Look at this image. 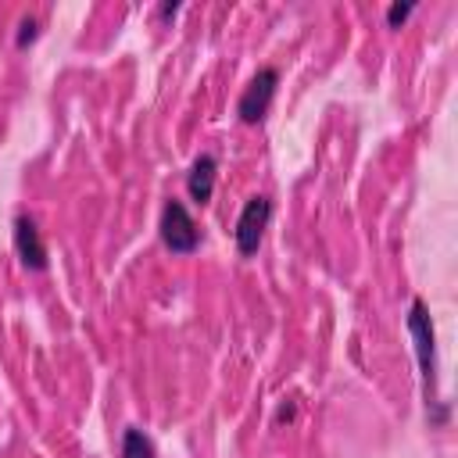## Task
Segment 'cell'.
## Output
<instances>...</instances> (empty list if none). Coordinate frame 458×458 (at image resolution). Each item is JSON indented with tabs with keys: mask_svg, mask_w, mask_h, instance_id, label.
Returning <instances> with one entry per match:
<instances>
[{
	"mask_svg": "<svg viewBox=\"0 0 458 458\" xmlns=\"http://www.w3.org/2000/svg\"><path fill=\"white\" fill-rule=\"evenodd\" d=\"M276 89H279V68H276V64H261V68L250 75V82L243 86L240 100H236L240 122H243V125H258V122L268 114Z\"/></svg>",
	"mask_w": 458,
	"mask_h": 458,
	"instance_id": "obj_3",
	"label": "cell"
},
{
	"mask_svg": "<svg viewBox=\"0 0 458 458\" xmlns=\"http://www.w3.org/2000/svg\"><path fill=\"white\" fill-rule=\"evenodd\" d=\"M36 36H39V21H36L32 14H29V18H21V25H18V36H14V43H18V47H29V43H32Z\"/></svg>",
	"mask_w": 458,
	"mask_h": 458,
	"instance_id": "obj_9",
	"label": "cell"
},
{
	"mask_svg": "<svg viewBox=\"0 0 458 458\" xmlns=\"http://www.w3.org/2000/svg\"><path fill=\"white\" fill-rule=\"evenodd\" d=\"M411 11H415V0H394V4L386 7V25H390V29H397Z\"/></svg>",
	"mask_w": 458,
	"mask_h": 458,
	"instance_id": "obj_8",
	"label": "cell"
},
{
	"mask_svg": "<svg viewBox=\"0 0 458 458\" xmlns=\"http://www.w3.org/2000/svg\"><path fill=\"white\" fill-rule=\"evenodd\" d=\"M122 458H157V447L140 426H125L122 429Z\"/></svg>",
	"mask_w": 458,
	"mask_h": 458,
	"instance_id": "obj_7",
	"label": "cell"
},
{
	"mask_svg": "<svg viewBox=\"0 0 458 458\" xmlns=\"http://www.w3.org/2000/svg\"><path fill=\"white\" fill-rule=\"evenodd\" d=\"M293 415H297V404H293V401H283V404L276 408V426H283V422H293Z\"/></svg>",
	"mask_w": 458,
	"mask_h": 458,
	"instance_id": "obj_10",
	"label": "cell"
},
{
	"mask_svg": "<svg viewBox=\"0 0 458 458\" xmlns=\"http://www.w3.org/2000/svg\"><path fill=\"white\" fill-rule=\"evenodd\" d=\"M268 218H272V197H268V193L247 197V204L240 208L236 229H233V240H236L240 258L258 254V247H261V240H265V229H268Z\"/></svg>",
	"mask_w": 458,
	"mask_h": 458,
	"instance_id": "obj_4",
	"label": "cell"
},
{
	"mask_svg": "<svg viewBox=\"0 0 458 458\" xmlns=\"http://www.w3.org/2000/svg\"><path fill=\"white\" fill-rule=\"evenodd\" d=\"M14 250H18L25 268H32V272L47 268V243H43L39 225H36L32 215H18L14 218Z\"/></svg>",
	"mask_w": 458,
	"mask_h": 458,
	"instance_id": "obj_5",
	"label": "cell"
},
{
	"mask_svg": "<svg viewBox=\"0 0 458 458\" xmlns=\"http://www.w3.org/2000/svg\"><path fill=\"white\" fill-rule=\"evenodd\" d=\"M215 175H218L215 154H208V150L197 154L193 165H190V172H186V193H190L193 204H208V200H211V193H215Z\"/></svg>",
	"mask_w": 458,
	"mask_h": 458,
	"instance_id": "obj_6",
	"label": "cell"
},
{
	"mask_svg": "<svg viewBox=\"0 0 458 458\" xmlns=\"http://www.w3.org/2000/svg\"><path fill=\"white\" fill-rule=\"evenodd\" d=\"M157 233H161V243H165L172 254H193V250L200 247V225L193 222L190 208H186L179 197H168V200H165Z\"/></svg>",
	"mask_w": 458,
	"mask_h": 458,
	"instance_id": "obj_2",
	"label": "cell"
},
{
	"mask_svg": "<svg viewBox=\"0 0 458 458\" xmlns=\"http://www.w3.org/2000/svg\"><path fill=\"white\" fill-rule=\"evenodd\" d=\"M408 329L415 340V354H419V369H422V394H426V408L437 404V333H433V318L422 297H411L408 304Z\"/></svg>",
	"mask_w": 458,
	"mask_h": 458,
	"instance_id": "obj_1",
	"label": "cell"
},
{
	"mask_svg": "<svg viewBox=\"0 0 458 458\" xmlns=\"http://www.w3.org/2000/svg\"><path fill=\"white\" fill-rule=\"evenodd\" d=\"M175 11H179V4H175V0H172V4H168V0H165V4H161V7H157V14H161V18H172V14H175Z\"/></svg>",
	"mask_w": 458,
	"mask_h": 458,
	"instance_id": "obj_11",
	"label": "cell"
}]
</instances>
